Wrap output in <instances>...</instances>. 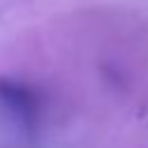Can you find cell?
I'll return each mask as SVG.
<instances>
[{"label":"cell","instance_id":"6da1fadb","mask_svg":"<svg viewBox=\"0 0 148 148\" xmlns=\"http://www.w3.org/2000/svg\"><path fill=\"white\" fill-rule=\"evenodd\" d=\"M0 99L25 125H32V120L37 116V97L25 86H21L16 81H9V79H2L0 81Z\"/></svg>","mask_w":148,"mask_h":148}]
</instances>
